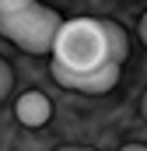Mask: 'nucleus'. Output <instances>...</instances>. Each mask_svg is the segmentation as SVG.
Masks as SVG:
<instances>
[{
    "mask_svg": "<svg viewBox=\"0 0 147 151\" xmlns=\"http://www.w3.org/2000/svg\"><path fill=\"white\" fill-rule=\"evenodd\" d=\"M63 18L39 0H0V35L25 53H53Z\"/></svg>",
    "mask_w": 147,
    "mask_h": 151,
    "instance_id": "f257e3e1",
    "label": "nucleus"
},
{
    "mask_svg": "<svg viewBox=\"0 0 147 151\" xmlns=\"http://www.w3.org/2000/svg\"><path fill=\"white\" fill-rule=\"evenodd\" d=\"M53 63H60L70 74H88L112 63L109 60V39L98 18H70L60 25L53 42Z\"/></svg>",
    "mask_w": 147,
    "mask_h": 151,
    "instance_id": "f03ea898",
    "label": "nucleus"
},
{
    "mask_svg": "<svg viewBox=\"0 0 147 151\" xmlns=\"http://www.w3.org/2000/svg\"><path fill=\"white\" fill-rule=\"evenodd\" d=\"M53 77H56L63 88L81 91V95H105V91H112V88L119 84V63H105V67L88 70V74H70V70H63L60 63H53Z\"/></svg>",
    "mask_w": 147,
    "mask_h": 151,
    "instance_id": "7ed1b4c3",
    "label": "nucleus"
},
{
    "mask_svg": "<svg viewBox=\"0 0 147 151\" xmlns=\"http://www.w3.org/2000/svg\"><path fill=\"white\" fill-rule=\"evenodd\" d=\"M14 113H18V119H21L25 127L35 130V127H46V123H49L53 102H49V95H42V91H25V95H18Z\"/></svg>",
    "mask_w": 147,
    "mask_h": 151,
    "instance_id": "20e7f679",
    "label": "nucleus"
},
{
    "mask_svg": "<svg viewBox=\"0 0 147 151\" xmlns=\"http://www.w3.org/2000/svg\"><path fill=\"white\" fill-rule=\"evenodd\" d=\"M102 28H105V39H109V60L123 67V60L130 56V39H126V32L116 21H102Z\"/></svg>",
    "mask_w": 147,
    "mask_h": 151,
    "instance_id": "39448f33",
    "label": "nucleus"
},
{
    "mask_svg": "<svg viewBox=\"0 0 147 151\" xmlns=\"http://www.w3.org/2000/svg\"><path fill=\"white\" fill-rule=\"evenodd\" d=\"M11 88H14V74H11V67H7V60L0 56V102L11 95Z\"/></svg>",
    "mask_w": 147,
    "mask_h": 151,
    "instance_id": "423d86ee",
    "label": "nucleus"
},
{
    "mask_svg": "<svg viewBox=\"0 0 147 151\" xmlns=\"http://www.w3.org/2000/svg\"><path fill=\"white\" fill-rule=\"evenodd\" d=\"M140 39H144V46H147V14L140 18Z\"/></svg>",
    "mask_w": 147,
    "mask_h": 151,
    "instance_id": "0eeeda50",
    "label": "nucleus"
},
{
    "mask_svg": "<svg viewBox=\"0 0 147 151\" xmlns=\"http://www.w3.org/2000/svg\"><path fill=\"white\" fill-rule=\"evenodd\" d=\"M119 151H147L144 144H126V148H119Z\"/></svg>",
    "mask_w": 147,
    "mask_h": 151,
    "instance_id": "6e6552de",
    "label": "nucleus"
},
{
    "mask_svg": "<svg viewBox=\"0 0 147 151\" xmlns=\"http://www.w3.org/2000/svg\"><path fill=\"white\" fill-rule=\"evenodd\" d=\"M140 113H144V119H147V91H144V99H140Z\"/></svg>",
    "mask_w": 147,
    "mask_h": 151,
    "instance_id": "1a4fd4ad",
    "label": "nucleus"
},
{
    "mask_svg": "<svg viewBox=\"0 0 147 151\" xmlns=\"http://www.w3.org/2000/svg\"><path fill=\"white\" fill-rule=\"evenodd\" d=\"M60 151H91V148H60Z\"/></svg>",
    "mask_w": 147,
    "mask_h": 151,
    "instance_id": "9d476101",
    "label": "nucleus"
}]
</instances>
